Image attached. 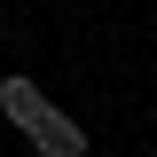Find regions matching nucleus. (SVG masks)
<instances>
[{"label": "nucleus", "mask_w": 157, "mask_h": 157, "mask_svg": "<svg viewBox=\"0 0 157 157\" xmlns=\"http://www.w3.org/2000/svg\"><path fill=\"white\" fill-rule=\"evenodd\" d=\"M24 134H32V149H39V157H86V126H78V118H63L55 102H47Z\"/></svg>", "instance_id": "f257e3e1"}, {"label": "nucleus", "mask_w": 157, "mask_h": 157, "mask_svg": "<svg viewBox=\"0 0 157 157\" xmlns=\"http://www.w3.org/2000/svg\"><path fill=\"white\" fill-rule=\"evenodd\" d=\"M0 110L16 118V126H32V118L47 110V94H39V86H32L24 71H8V78H0Z\"/></svg>", "instance_id": "f03ea898"}]
</instances>
